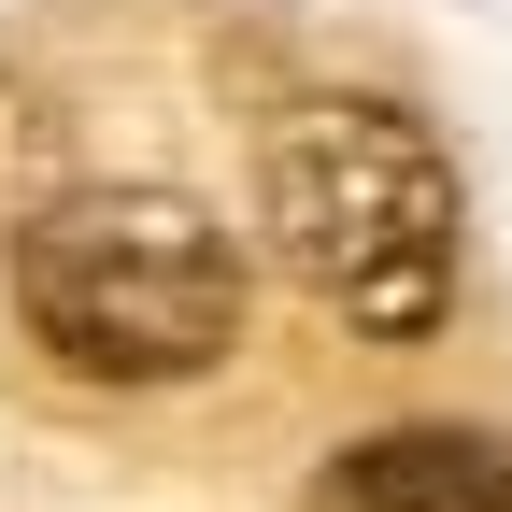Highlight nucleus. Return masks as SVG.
<instances>
[{
	"mask_svg": "<svg viewBox=\"0 0 512 512\" xmlns=\"http://www.w3.org/2000/svg\"><path fill=\"white\" fill-rule=\"evenodd\" d=\"M299 512H512V441L456 427V413H399V427H356L328 470H313Z\"/></svg>",
	"mask_w": 512,
	"mask_h": 512,
	"instance_id": "obj_3",
	"label": "nucleus"
},
{
	"mask_svg": "<svg viewBox=\"0 0 512 512\" xmlns=\"http://www.w3.org/2000/svg\"><path fill=\"white\" fill-rule=\"evenodd\" d=\"M256 228L299 271V299L356 342H441L470 271V185L441 128L384 86H313L256 143Z\"/></svg>",
	"mask_w": 512,
	"mask_h": 512,
	"instance_id": "obj_1",
	"label": "nucleus"
},
{
	"mask_svg": "<svg viewBox=\"0 0 512 512\" xmlns=\"http://www.w3.org/2000/svg\"><path fill=\"white\" fill-rule=\"evenodd\" d=\"M15 328L72 384H200L242 342V242L185 185H72L15 214Z\"/></svg>",
	"mask_w": 512,
	"mask_h": 512,
	"instance_id": "obj_2",
	"label": "nucleus"
},
{
	"mask_svg": "<svg viewBox=\"0 0 512 512\" xmlns=\"http://www.w3.org/2000/svg\"><path fill=\"white\" fill-rule=\"evenodd\" d=\"M15 171H43V114L0 86V214H15ZM0 242H15V228H0Z\"/></svg>",
	"mask_w": 512,
	"mask_h": 512,
	"instance_id": "obj_4",
	"label": "nucleus"
}]
</instances>
